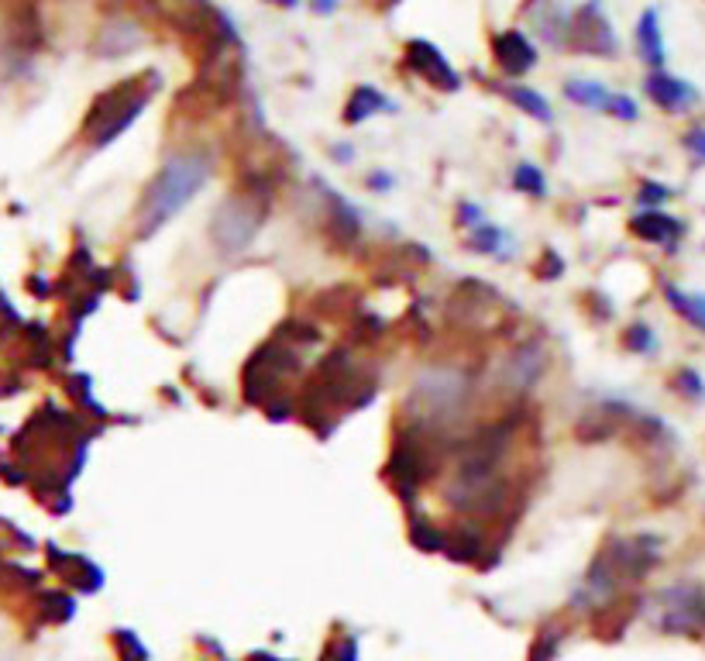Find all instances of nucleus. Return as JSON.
I'll use <instances>...</instances> for the list:
<instances>
[{"label":"nucleus","mask_w":705,"mask_h":661,"mask_svg":"<svg viewBox=\"0 0 705 661\" xmlns=\"http://www.w3.org/2000/svg\"><path fill=\"white\" fill-rule=\"evenodd\" d=\"M210 173H214V158L204 149H183V152L169 155L138 204V217H134L138 234L149 238L158 228H166L169 220L207 187Z\"/></svg>","instance_id":"f257e3e1"},{"label":"nucleus","mask_w":705,"mask_h":661,"mask_svg":"<svg viewBox=\"0 0 705 661\" xmlns=\"http://www.w3.org/2000/svg\"><path fill=\"white\" fill-rule=\"evenodd\" d=\"M472 376L458 366H427L416 379L407 399V424L420 434H437L458 424L472 407Z\"/></svg>","instance_id":"f03ea898"},{"label":"nucleus","mask_w":705,"mask_h":661,"mask_svg":"<svg viewBox=\"0 0 705 661\" xmlns=\"http://www.w3.org/2000/svg\"><path fill=\"white\" fill-rule=\"evenodd\" d=\"M661 558V541L651 534L640 537H613L606 548L595 555V562L586 575V593L592 599H610L630 583H640Z\"/></svg>","instance_id":"7ed1b4c3"},{"label":"nucleus","mask_w":705,"mask_h":661,"mask_svg":"<svg viewBox=\"0 0 705 661\" xmlns=\"http://www.w3.org/2000/svg\"><path fill=\"white\" fill-rule=\"evenodd\" d=\"M269 196H272L269 187L261 183V179H252L245 190H238L228 200H220V207L214 211V220H210L214 245L225 255L245 252L255 242L261 225H266Z\"/></svg>","instance_id":"20e7f679"},{"label":"nucleus","mask_w":705,"mask_h":661,"mask_svg":"<svg viewBox=\"0 0 705 661\" xmlns=\"http://www.w3.org/2000/svg\"><path fill=\"white\" fill-rule=\"evenodd\" d=\"M152 90H155L152 84H141V76H134V79H120L117 87L100 93L97 104L87 114L84 138L93 149H104V145L117 142V138L138 122L141 111L149 107Z\"/></svg>","instance_id":"39448f33"},{"label":"nucleus","mask_w":705,"mask_h":661,"mask_svg":"<svg viewBox=\"0 0 705 661\" xmlns=\"http://www.w3.org/2000/svg\"><path fill=\"white\" fill-rule=\"evenodd\" d=\"M654 627L675 637L705 634V586L675 583L668 589H661L654 599Z\"/></svg>","instance_id":"423d86ee"},{"label":"nucleus","mask_w":705,"mask_h":661,"mask_svg":"<svg viewBox=\"0 0 705 661\" xmlns=\"http://www.w3.org/2000/svg\"><path fill=\"white\" fill-rule=\"evenodd\" d=\"M564 49L599 55V59H613L619 52V38L610 25L602 0H586V4L568 14V25H564Z\"/></svg>","instance_id":"0eeeda50"},{"label":"nucleus","mask_w":705,"mask_h":661,"mask_svg":"<svg viewBox=\"0 0 705 661\" xmlns=\"http://www.w3.org/2000/svg\"><path fill=\"white\" fill-rule=\"evenodd\" d=\"M407 66L420 76V79H427L431 87H437V90H445V93H451V90H458V73H454V66L448 63V55L440 52L434 42H427V38H413V42H407Z\"/></svg>","instance_id":"6e6552de"},{"label":"nucleus","mask_w":705,"mask_h":661,"mask_svg":"<svg viewBox=\"0 0 705 661\" xmlns=\"http://www.w3.org/2000/svg\"><path fill=\"white\" fill-rule=\"evenodd\" d=\"M492 59L510 79H520L537 66V46L520 28H510L492 38Z\"/></svg>","instance_id":"1a4fd4ad"},{"label":"nucleus","mask_w":705,"mask_h":661,"mask_svg":"<svg viewBox=\"0 0 705 661\" xmlns=\"http://www.w3.org/2000/svg\"><path fill=\"white\" fill-rule=\"evenodd\" d=\"M643 93L668 114H681L684 107H692L698 100L695 84H689V79H681V76H671L668 69H651L648 79H643Z\"/></svg>","instance_id":"9d476101"},{"label":"nucleus","mask_w":705,"mask_h":661,"mask_svg":"<svg viewBox=\"0 0 705 661\" xmlns=\"http://www.w3.org/2000/svg\"><path fill=\"white\" fill-rule=\"evenodd\" d=\"M548 369V352H543L540 342H527L520 345L510 358H507V372H502V386L510 393H527L537 386V379Z\"/></svg>","instance_id":"9b49d317"},{"label":"nucleus","mask_w":705,"mask_h":661,"mask_svg":"<svg viewBox=\"0 0 705 661\" xmlns=\"http://www.w3.org/2000/svg\"><path fill=\"white\" fill-rule=\"evenodd\" d=\"M630 231L640 238V242H648V245H661V249H675L681 242V234H684V225L678 217L671 214H664L661 207H648V211H640L633 214L630 220Z\"/></svg>","instance_id":"f8f14e48"},{"label":"nucleus","mask_w":705,"mask_h":661,"mask_svg":"<svg viewBox=\"0 0 705 661\" xmlns=\"http://www.w3.org/2000/svg\"><path fill=\"white\" fill-rule=\"evenodd\" d=\"M637 52L651 69H664V63H668V46H664V35H661V11L657 8H648L640 14Z\"/></svg>","instance_id":"ddd939ff"},{"label":"nucleus","mask_w":705,"mask_h":661,"mask_svg":"<svg viewBox=\"0 0 705 661\" xmlns=\"http://www.w3.org/2000/svg\"><path fill=\"white\" fill-rule=\"evenodd\" d=\"M49 558H52L55 572H69V583L79 586L84 593H97L100 586H104V572H100L90 562V558H84V555H59V548H49Z\"/></svg>","instance_id":"4468645a"},{"label":"nucleus","mask_w":705,"mask_h":661,"mask_svg":"<svg viewBox=\"0 0 705 661\" xmlns=\"http://www.w3.org/2000/svg\"><path fill=\"white\" fill-rule=\"evenodd\" d=\"M379 111H393V100L382 93V90H375V87H369V84H361V87H355L351 97H348V104H345V122H348V125H361V122H369L372 114H379Z\"/></svg>","instance_id":"2eb2a0df"},{"label":"nucleus","mask_w":705,"mask_h":661,"mask_svg":"<svg viewBox=\"0 0 705 661\" xmlns=\"http://www.w3.org/2000/svg\"><path fill=\"white\" fill-rule=\"evenodd\" d=\"M664 296H668V304L678 317H684L692 328L705 334V293L702 290H681L675 283H664Z\"/></svg>","instance_id":"dca6fc26"},{"label":"nucleus","mask_w":705,"mask_h":661,"mask_svg":"<svg viewBox=\"0 0 705 661\" xmlns=\"http://www.w3.org/2000/svg\"><path fill=\"white\" fill-rule=\"evenodd\" d=\"M445 551H451L454 562H478L486 551V537L475 524H461L454 534H445Z\"/></svg>","instance_id":"f3484780"},{"label":"nucleus","mask_w":705,"mask_h":661,"mask_svg":"<svg viewBox=\"0 0 705 661\" xmlns=\"http://www.w3.org/2000/svg\"><path fill=\"white\" fill-rule=\"evenodd\" d=\"M610 93H613V90H610L606 84H599V79H568V84H564V97H568L572 104L589 107V111H602V107H606Z\"/></svg>","instance_id":"a211bd4d"},{"label":"nucleus","mask_w":705,"mask_h":661,"mask_svg":"<svg viewBox=\"0 0 705 661\" xmlns=\"http://www.w3.org/2000/svg\"><path fill=\"white\" fill-rule=\"evenodd\" d=\"M507 97H510L513 104H516V111H523V114L537 117V122H543V125H551V122H554L551 104H548V97H543V93H537V90H530V87L516 84V87H510V90H507Z\"/></svg>","instance_id":"6ab92c4d"},{"label":"nucleus","mask_w":705,"mask_h":661,"mask_svg":"<svg viewBox=\"0 0 705 661\" xmlns=\"http://www.w3.org/2000/svg\"><path fill=\"white\" fill-rule=\"evenodd\" d=\"M469 245H472L475 252H482V255H499V249L510 245V234L502 231V228H496V225H489V220H482L478 228H472Z\"/></svg>","instance_id":"aec40b11"},{"label":"nucleus","mask_w":705,"mask_h":661,"mask_svg":"<svg viewBox=\"0 0 705 661\" xmlns=\"http://www.w3.org/2000/svg\"><path fill=\"white\" fill-rule=\"evenodd\" d=\"M410 541L420 548V551H427V555H434V551H445V531L440 527H434L431 520H413L410 524Z\"/></svg>","instance_id":"412c9836"},{"label":"nucleus","mask_w":705,"mask_h":661,"mask_svg":"<svg viewBox=\"0 0 705 661\" xmlns=\"http://www.w3.org/2000/svg\"><path fill=\"white\" fill-rule=\"evenodd\" d=\"M630 616H633V607L627 603V610H623V603H613V607H602L599 616H595V631L602 637H616L623 627L630 624Z\"/></svg>","instance_id":"4be33fe9"},{"label":"nucleus","mask_w":705,"mask_h":661,"mask_svg":"<svg viewBox=\"0 0 705 661\" xmlns=\"http://www.w3.org/2000/svg\"><path fill=\"white\" fill-rule=\"evenodd\" d=\"M623 348L633 355H654L657 352V334L651 325H630L623 331Z\"/></svg>","instance_id":"5701e85b"},{"label":"nucleus","mask_w":705,"mask_h":661,"mask_svg":"<svg viewBox=\"0 0 705 661\" xmlns=\"http://www.w3.org/2000/svg\"><path fill=\"white\" fill-rule=\"evenodd\" d=\"M513 187H516L520 193H527V196H543V193H548V179H543V173H540L537 166L520 163V166L513 169Z\"/></svg>","instance_id":"b1692460"},{"label":"nucleus","mask_w":705,"mask_h":661,"mask_svg":"<svg viewBox=\"0 0 705 661\" xmlns=\"http://www.w3.org/2000/svg\"><path fill=\"white\" fill-rule=\"evenodd\" d=\"M675 390L684 396V399H692V404H705V376L692 366H684L675 372Z\"/></svg>","instance_id":"393cba45"},{"label":"nucleus","mask_w":705,"mask_h":661,"mask_svg":"<svg viewBox=\"0 0 705 661\" xmlns=\"http://www.w3.org/2000/svg\"><path fill=\"white\" fill-rule=\"evenodd\" d=\"M114 648L120 654V661H149V648L141 645L134 631H114Z\"/></svg>","instance_id":"a878e982"},{"label":"nucleus","mask_w":705,"mask_h":661,"mask_svg":"<svg viewBox=\"0 0 705 661\" xmlns=\"http://www.w3.org/2000/svg\"><path fill=\"white\" fill-rule=\"evenodd\" d=\"M602 114H610V117H616V122H637L640 117V107H637V100L630 97V93H610V100H606V107H602Z\"/></svg>","instance_id":"bb28decb"},{"label":"nucleus","mask_w":705,"mask_h":661,"mask_svg":"<svg viewBox=\"0 0 705 661\" xmlns=\"http://www.w3.org/2000/svg\"><path fill=\"white\" fill-rule=\"evenodd\" d=\"M637 200H640L643 207H661L664 200H671V190L664 187V183H643L640 193H637Z\"/></svg>","instance_id":"cd10ccee"},{"label":"nucleus","mask_w":705,"mask_h":661,"mask_svg":"<svg viewBox=\"0 0 705 661\" xmlns=\"http://www.w3.org/2000/svg\"><path fill=\"white\" fill-rule=\"evenodd\" d=\"M557 640H561V634H554V631H540V637H537V645H534V654H530V661H551V658H554V651H557Z\"/></svg>","instance_id":"c85d7f7f"},{"label":"nucleus","mask_w":705,"mask_h":661,"mask_svg":"<svg viewBox=\"0 0 705 661\" xmlns=\"http://www.w3.org/2000/svg\"><path fill=\"white\" fill-rule=\"evenodd\" d=\"M328 661H355L358 658V645H355V637H337L334 645L328 648L324 654Z\"/></svg>","instance_id":"c756f323"},{"label":"nucleus","mask_w":705,"mask_h":661,"mask_svg":"<svg viewBox=\"0 0 705 661\" xmlns=\"http://www.w3.org/2000/svg\"><path fill=\"white\" fill-rule=\"evenodd\" d=\"M681 145L689 149L698 163H705V125H695V128H689L684 131V138H681Z\"/></svg>","instance_id":"7c9ffc66"},{"label":"nucleus","mask_w":705,"mask_h":661,"mask_svg":"<svg viewBox=\"0 0 705 661\" xmlns=\"http://www.w3.org/2000/svg\"><path fill=\"white\" fill-rule=\"evenodd\" d=\"M458 217H465V220H461V225H465V228H478L482 220H486L475 204H461V207H458Z\"/></svg>","instance_id":"2f4dec72"},{"label":"nucleus","mask_w":705,"mask_h":661,"mask_svg":"<svg viewBox=\"0 0 705 661\" xmlns=\"http://www.w3.org/2000/svg\"><path fill=\"white\" fill-rule=\"evenodd\" d=\"M366 183H369L372 190H389V187H393V176H389V173H369Z\"/></svg>","instance_id":"473e14b6"},{"label":"nucleus","mask_w":705,"mask_h":661,"mask_svg":"<svg viewBox=\"0 0 705 661\" xmlns=\"http://www.w3.org/2000/svg\"><path fill=\"white\" fill-rule=\"evenodd\" d=\"M313 11L317 14H334L337 11V0H313Z\"/></svg>","instance_id":"72a5a7b5"},{"label":"nucleus","mask_w":705,"mask_h":661,"mask_svg":"<svg viewBox=\"0 0 705 661\" xmlns=\"http://www.w3.org/2000/svg\"><path fill=\"white\" fill-rule=\"evenodd\" d=\"M266 4H275V8H286V11H293V8L304 4V0H266Z\"/></svg>","instance_id":"f704fd0d"},{"label":"nucleus","mask_w":705,"mask_h":661,"mask_svg":"<svg viewBox=\"0 0 705 661\" xmlns=\"http://www.w3.org/2000/svg\"><path fill=\"white\" fill-rule=\"evenodd\" d=\"M248 661H286V658H275V654H266V651H255V654H248Z\"/></svg>","instance_id":"c9c22d12"},{"label":"nucleus","mask_w":705,"mask_h":661,"mask_svg":"<svg viewBox=\"0 0 705 661\" xmlns=\"http://www.w3.org/2000/svg\"><path fill=\"white\" fill-rule=\"evenodd\" d=\"M334 155H337V158H351V155H355V149H334Z\"/></svg>","instance_id":"e433bc0d"}]
</instances>
